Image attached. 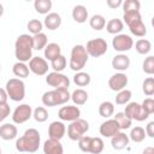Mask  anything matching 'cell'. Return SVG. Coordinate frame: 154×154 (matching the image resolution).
I'll return each instance as SVG.
<instances>
[{
	"label": "cell",
	"instance_id": "cell-1",
	"mask_svg": "<svg viewBox=\"0 0 154 154\" xmlns=\"http://www.w3.org/2000/svg\"><path fill=\"white\" fill-rule=\"evenodd\" d=\"M40 132L36 129H28L24 135L16 141V149L18 152L35 153L40 147Z\"/></svg>",
	"mask_w": 154,
	"mask_h": 154
},
{
	"label": "cell",
	"instance_id": "cell-2",
	"mask_svg": "<svg viewBox=\"0 0 154 154\" xmlns=\"http://www.w3.org/2000/svg\"><path fill=\"white\" fill-rule=\"evenodd\" d=\"M32 36L28 34L19 35L14 42V54L18 61H30L32 58Z\"/></svg>",
	"mask_w": 154,
	"mask_h": 154
},
{
	"label": "cell",
	"instance_id": "cell-3",
	"mask_svg": "<svg viewBox=\"0 0 154 154\" xmlns=\"http://www.w3.org/2000/svg\"><path fill=\"white\" fill-rule=\"evenodd\" d=\"M123 19L129 26L131 34H134L135 36L142 37L147 34V28L142 22V17L140 12H124Z\"/></svg>",
	"mask_w": 154,
	"mask_h": 154
},
{
	"label": "cell",
	"instance_id": "cell-4",
	"mask_svg": "<svg viewBox=\"0 0 154 154\" xmlns=\"http://www.w3.org/2000/svg\"><path fill=\"white\" fill-rule=\"evenodd\" d=\"M71 99V94L69 93L67 89H54L46 91L42 95V103L48 107L53 106H59L66 103Z\"/></svg>",
	"mask_w": 154,
	"mask_h": 154
},
{
	"label": "cell",
	"instance_id": "cell-5",
	"mask_svg": "<svg viewBox=\"0 0 154 154\" xmlns=\"http://www.w3.org/2000/svg\"><path fill=\"white\" fill-rule=\"evenodd\" d=\"M88 53L85 51V47L82 45H76L73 46L72 51H71V58H70V69L78 72L81 71L87 61H88Z\"/></svg>",
	"mask_w": 154,
	"mask_h": 154
},
{
	"label": "cell",
	"instance_id": "cell-6",
	"mask_svg": "<svg viewBox=\"0 0 154 154\" xmlns=\"http://www.w3.org/2000/svg\"><path fill=\"white\" fill-rule=\"evenodd\" d=\"M7 96L12 101H22L25 96V84L19 78H11L6 83Z\"/></svg>",
	"mask_w": 154,
	"mask_h": 154
},
{
	"label": "cell",
	"instance_id": "cell-7",
	"mask_svg": "<svg viewBox=\"0 0 154 154\" xmlns=\"http://www.w3.org/2000/svg\"><path fill=\"white\" fill-rule=\"evenodd\" d=\"M88 130H89V123L84 119L78 118L77 120L71 122V124L69 125L67 136L72 141H78L79 138H82L87 134Z\"/></svg>",
	"mask_w": 154,
	"mask_h": 154
},
{
	"label": "cell",
	"instance_id": "cell-8",
	"mask_svg": "<svg viewBox=\"0 0 154 154\" xmlns=\"http://www.w3.org/2000/svg\"><path fill=\"white\" fill-rule=\"evenodd\" d=\"M107 48H108V46H107L106 40L101 38V37L89 40L87 42V46H85V51H87L88 55H90L93 58H97V57L103 55L107 52Z\"/></svg>",
	"mask_w": 154,
	"mask_h": 154
},
{
	"label": "cell",
	"instance_id": "cell-9",
	"mask_svg": "<svg viewBox=\"0 0 154 154\" xmlns=\"http://www.w3.org/2000/svg\"><path fill=\"white\" fill-rule=\"evenodd\" d=\"M46 83L54 89H67L70 87V79L61 72H51L46 77Z\"/></svg>",
	"mask_w": 154,
	"mask_h": 154
},
{
	"label": "cell",
	"instance_id": "cell-10",
	"mask_svg": "<svg viewBox=\"0 0 154 154\" xmlns=\"http://www.w3.org/2000/svg\"><path fill=\"white\" fill-rule=\"evenodd\" d=\"M124 113L131 120H137V122H143V120H146L149 117V114L137 102H130V103H128V106L125 107Z\"/></svg>",
	"mask_w": 154,
	"mask_h": 154
},
{
	"label": "cell",
	"instance_id": "cell-11",
	"mask_svg": "<svg viewBox=\"0 0 154 154\" xmlns=\"http://www.w3.org/2000/svg\"><path fill=\"white\" fill-rule=\"evenodd\" d=\"M31 116H32V108H31V106H29L26 103H23V105L17 106L16 109L13 111L12 120L16 124H23L26 120H29L31 118Z\"/></svg>",
	"mask_w": 154,
	"mask_h": 154
},
{
	"label": "cell",
	"instance_id": "cell-12",
	"mask_svg": "<svg viewBox=\"0 0 154 154\" xmlns=\"http://www.w3.org/2000/svg\"><path fill=\"white\" fill-rule=\"evenodd\" d=\"M112 46H113L114 51H117V52H126L132 48L134 41L126 34H118L112 40Z\"/></svg>",
	"mask_w": 154,
	"mask_h": 154
},
{
	"label": "cell",
	"instance_id": "cell-13",
	"mask_svg": "<svg viewBox=\"0 0 154 154\" xmlns=\"http://www.w3.org/2000/svg\"><path fill=\"white\" fill-rule=\"evenodd\" d=\"M29 70L37 76H45L48 72V63L41 57H32L29 61Z\"/></svg>",
	"mask_w": 154,
	"mask_h": 154
},
{
	"label": "cell",
	"instance_id": "cell-14",
	"mask_svg": "<svg viewBox=\"0 0 154 154\" xmlns=\"http://www.w3.org/2000/svg\"><path fill=\"white\" fill-rule=\"evenodd\" d=\"M79 116H81V109L77 106H63L58 112V117L65 122L77 120Z\"/></svg>",
	"mask_w": 154,
	"mask_h": 154
},
{
	"label": "cell",
	"instance_id": "cell-15",
	"mask_svg": "<svg viewBox=\"0 0 154 154\" xmlns=\"http://www.w3.org/2000/svg\"><path fill=\"white\" fill-rule=\"evenodd\" d=\"M128 84V76L123 72L114 73L108 79V87L113 91H120L123 90Z\"/></svg>",
	"mask_w": 154,
	"mask_h": 154
},
{
	"label": "cell",
	"instance_id": "cell-16",
	"mask_svg": "<svg viewBox=\"0 0 154 154\" xmlns=\"http://www.w3.org/2000/svg\"><path fill=\"white\" fill-rule=\"evenodd\" d=\"M99 131L103 137H113L114 135L120 132V128L114 119H107L100 125Z\"/></svg>",
	"mask_w": 154,
	"mask_h": 154
},
{
	"label": "cell",
	"instance_id": "cell-17",
	"mask_svg": "<svg viewBox=\"0 0 154 154\" xmlns=\"http://www.w3.org/2000/svg\"><path fill=\"white\" fill-rule=\"evenodd\" d=\"M66 132V128L64 125L63 122H52L51 125L48 126V135H49V138H53V140H58L60 141Z\"/></svg>",
	"mask_w": 154,
	"mask_h": 154
},
{
	"label": "cell",
	"instance_id": "cell-18",
	"mask_svg": "<svg viewBox=\"0 0 154 154\" xmlns=\"http://www.w3.org/2000/svg\"><path fill=\"white\" fill-rule=\"evenodd\" d=\"M43 153L45 154H64V148L60 141L48 138L43 143Z\"/></svg>",
	"mask_w": 154,
	"mask_h": 154
},
{
	"label": "cell",
	"instance_id": "cell-19",
	"mask_svg": "<svg viewBox=\"0 0 154 154\" xmlns=\"http://www.w3.org/2000/svg\"><path fill=\"white\" fill-rule=\"evenodd\" d=\"M130 66V58L125 54H118L112 59V67L118 71H125Z\"/></svg>",
	"mask_w": 154,
	"mask_h": 154
},
{
	"label": "cell",
	"instance_id": "cell-20",
	"mask_svg": "<svg viewBox=\"0 0 154 154\" xmlns=\"http://www.w3.org/2000/svg\"><path fill=\"white\" fill-rule=\"evenodd\" d=\"M17 134H18V130H17V126L13 125V124H10V123H6L4 125L0 126V137L5 141H10V140H13L17 137Z\"/></svg>",
	"mask_w": 154,
	"mask_h": 154
},
{
	"label": "cell",
	"instance_id": "cell-21",
	"mask_svg": "<svg viewBox=\"0 0 154 154\" xmlns=\"http://www.w3.org/2000/svg\"><path fill=\"white\" fill-rule=\"evenodd\" d=\"M45 26L49 30H55L61 25V17L59 13L57 12H51L46 16L45 22H43Z\"/></svg>",
	"mask_w": 154,
	"mask_h": 154
},
{
	"label": "cell",
	"instance_id": "cell-22",
	"mask_svg": "<svg viewBox=\"0 0 154 154\" xmlns=\"http://www.w3.org/2000/svg\"><path fill=\"white\" fill-rule=\"evenodd\" d=\"M129 141H130L129 140V136L125 135L124 132H118L117 135H114L113 137H111V144L117 150L124 149L129 144Z\"/></svg>",
	"mask_w": 154,
	"mask_h": 154
},
{
	"label": "cell",
	"instance_id": "cell-23",
	"mask_svg": "<svg viewBox=\"0 0 154 154\" xmlns=\"http://www.w3.org/2000/svg\"><path fill=\"white\" fill-rule=\"evenodd\" d=\"M59 55H61V48H60V46L58 43H54V42L47 43V46L45 47V58L47 60H51L52 61L53 59H55Z\"/></svg>",
	"mask_w": 154,
	"mask_h": 154
},
{
	"label": "cell",
	"instance_id": "cell-24",
	"mask_svg": "<svg viewBox=\"0 0 154 154\" xmlns=\"http://www.w3.org/2000/svg\"><path fill=\"white\" fill-rule=\"evenodd\" d=\"M72 18L77 23H84L88 19V11L83 5H76L72 10Z\"/></svg>",
	"mask_w": 154,
	"mask_h": 154
},
{
	"label": "cell",
	"instance_id": "cell-25",
	"mask_svg": "<svg viewBox=\"0 0 154 154\" xmlns=\"http://www.w3.org/2000/svg\"><path fill=\"white\" fill-rule=\"evenodd\" d=\"M123 28H124L123 20L119 19V18H112L106 24V30L109 34H114V35H118L123 30Z\"/></svg>",
	"mask_w": 154,
	"mask_h": 154
},
{
	"label": "cell",
	"instance_id": "cell-26",
	"mask_svg": "<svg viewBox=\"0 0 154 154\" xmlns=\"http://www.w3.org/2000/svg\"><path fill=\"white\" fill-rule=\"evenodd\" d=\"M71 100L73 101L75 105L82 106L88 101V93L84 89H76L71 94Z\"/></svg>",
	"mask_w": 154,
	"mask_h": 154
},
{
	"label": "cell",
	"instance_id": "cell-27",
	"mask_svg": "<svg viewBox=\"0 0 154 154\" xmlns=\"http://www.w3.org/2000/svg\"><path fill=\"white\" fill-rule=\"evenodd\" d=\"M113 119L118 123L120 130H126V129H129V128L131 126V122H132V120H131L124 112H118V113H116V116H114Z\"/></svg>",
	"mask_w": 154,
	"mask_h": 154
},
{
	"label": "cell",
	"instance_id": "cell-28",
	"mask_svg": "<svg viewBox=\"0 0 154 154\" xmlns=\"http://www.w3.org/2000/svg\"><path fill=\"white\" fill-rule=\"evenodd\" d=\"M47 46V36L43 32L36 34L32 36V48L36 51H41L45 49V47Z\"/></svg>",
	"mask_w": 154,
	"mask_h": 154
},
{
	"label": "cell",
	"instance_id": "cell-29",
	"mask_svg": "<svg viewBox=\"0 0 154 154\" xmlns=\"http://www.w3.org/2000/svg\"><path fill=\"white\" fill-rule=\"evenodd\" d=\"M12 71H13L14 76L19 77V79H20V78H25V77H28V76H29V71H30V70H29V67L25 65V63L17 61V63L13 65Z\"/></svg>",
	"mask_w": 154,
	"mask_h": 154
},
{
	"label": "cell",
	"instance_id": "cell-30",
	"mask_svg": "<svg viewBox=\"0 0 154 154\" xmlns=\"http://www.w3.org/2000/svg\"><path fill=\"white\" fill-rule=\"evenodd\" d=\"M114 113V106L111 101H103L99 106V114L103 118H109Z\"/></svg>",
	"mask_w": 154,
	"mask_h": 154
},
{
	"label": "cell",
	"instance_id": "cell-31",
	"mask_svg": "<svg viewBox=\"0 0 154 154\" xmlns=\"http://www.w3.org/2000/svg\"><path fill=\"white\" fill-rule=\"evenodd\" d=\"M135 48H136L137 53L144 55V54H148V53L150 52V49H152V43H150V41L147 40V38H140V40L136 41Z\"/></svg>",
	"mask_w": 154,
	"mask_h": 154
},
{
	"label": "cell",
	"instance_id": "cell-32",
	"mask_svg": "<svg viewBox=\"0 0 154 154\" xmlns=\"http://www.w3.org/2000/svg\"><path fill=\"white\" fill-rule=\"evenodd\" d=\"M89 25L94 29V30H102L106 25V19L101 14H94L90 19H89Z\"/></svg>",
	"mask_w": 154,
	"mask_h": 154
},
{
	"label": "cell",
	"instance_id": "cell-33",
	"mask_svg": "<svg viewBox=\"0 0 154 154\" xmlns=\"http://www.w3.org/2000/svg\"><path fill=\"white\" fill-rule=\"evenodd\" d=\"M34 7H35V10H36L38 13L46 14V13H48L49 10L52 8V1H51V0H35Z\"/></svg>",
	"mask_w": 154,
	"mask_h": 154
},
{
	"label": "cell",
	"instance_id": "cell-34",
	"mask_svg": "<svg viewBox=\"0 0 154 154\" xmlns=\"http://www.w3.org/2000/svg\"><path fill=\"white\" fill-rule=\"evenodd\" d=\"M73 82L78 87H85L90 83V76L89 73L87 72H83V71H78L76 72V75L73 76Z\"/></svg>",
	"mask_w": 154,
	"mask_h": 154
},
{
	"label": "cell",
	"instance_id": "cell-35",
	"mask_svg": "<svg viewBox=\"0 0 154 154\" xmlns=\"http://www.w3.org/2000/svg\"><path fill=\"white\" fill-rule=\"evenodd\" d=\"M144 138H146V131L143 128L135 126L134 129H131L130 135H129V140H131L134 142H142Z\"/></svg>",
	"mask_w": 154,
	"mask_h": 154
},
{
	"label": "cell",
	"instance_id": "cell-36",
	"mask_svg": "<svg viewBox=\"0 0 154 154\" xmlns=\"http://www.w3.org/2000/svg\"><path fill=\"white\" fill-rule=\"evenodd\" d=\"M103 141L101 137H91L90 141V148H89V153L91 154H100L103 150Z\"/></svg>",
	"mask_w": 154,
	"mask_h": 154
},
{
	"label": "cell",
	"instance_id": "cell-37",
	"mask_svg": "<svg viewBox=\"0 0 154 154\" xmlns=\"http://www.w3.org/2000/svg\"><path fill=\"white\" fill-rule=\"evenodd\" d=\"M51 65L54 72H61L66 67V58L64 55H59L51 61Z\"/></svg>",
	"mask_w": 154,
	"mask_h": 154
},
{
	"label": "cell",
	"instance_id": "cell-38",
	"mask_svg": "<svg viewBox=\"0 0 154 154\" xmlns=\"http://www.w3.org/2000/svg\"><path fill=\"white\" fill-rule=\"evenodd\" d=\"M131 91L128 90V89H123L120 91H118L117 96H116V103L117 105H125L130 101L131 99Z\"/></svg>",
	"mask_w": 154,
	"mask_h": 154
},
{
	"label": "cell",
	"instance_id": "cell-39",
	"mask_svg": "<svg viewBox=\"0 0 154 154\" xmlns=\"http://www.w3.org/2000/svg\"><path fill=\"white\" fill-rule=\"evenodd\" d=\"M32 117H34V119L36 120V122H38V123H43V122H46L47 119H48V112H47V109L45 108V107H36L35 109H34V112H32Z\"/></svg>",
	"mask_w": 154,
	"mask_h": 154
},
{
	"label": "cell",
	"instance_id": "cell-40",
	"mask_svg": "<svg viewBox=\"0 0 154 154\" xmlns=\"http://www.w3.org/2000/svg\"><path fill=\"white\" fill-rule=\"evenodd\" d=\"M124 12H140L141 4L138 0H126L122 4Z\"/></svg>",
	"mask_w": 154,
	"mask_h": 154
},
{
	"label": "cell",
	"instance_id": "cell-41",
	"mask_svg": "<svg viewBox=\"0 0 154 154\" xmlns=\"http://www.w3.org/2000/svg\"><path fill=\"white\" fill-rule=\"evenodd\" d=\"M28 30L31 32V34H34V35H36V34H40V32H42V26H43V24L38 20V19H31V20H29L28 22Z\"/></svg>",
	"mask_w": 154,
	"mask_h": 154
},
{
	"label": "cell",
	"instance_id": "cell-42",
	"mask_svg": "<svg viewBox=\"0 0 154 154\" xmlns=\"http://www.w3.org/2000/svg\"><path fill=\"white\" fill-rule=\"evenodd\" d=\"M142 89H143V93L147 95V96H152L154 94V78L153 77H148L143 81V84H142Z\"/></svg>",
	"mask_w": 154,
	"mask_h": 154
},
{
	"label": "cell",
	"instance_id": "cell-43",
	"mask_svg": "<svg viewBox=\"0 0 154 154\" xmlns=\"http://www.w3.org/2000/svg\"><path fill=\"white\" fill-rule=\"evenodd\" d=\"M142 69L147 75H153L154 73V57L153 55H149L144 59Z\"/></svg>",
	"mask_w": 154,
	"mask_h": 154
},
{
	"label": "cell",
	"instance_id": "cell-44",
	"mask_svg": "<svg viewBox=\"0 0 154 154\" xmlns=\"http://www.w3.org/2000/svg\"><path fill=\"white\" fill-rule=\"evenodd\" d=\"M90 141H91V137L90 136H83L82 138L78 140V147L82 152L84 153H89V148H90Z\"/></svg>",
	"mask_w": 154,
	"mask_h": 154
},
{
	"label": "cell",
	"instance_id": "cell-45",
	"mask_svg": "<svg viewBox=\"0 0 154 154\" xmlns=\"http://www.w3.org/2000/svg\"><path fill=\"white\" fill-rule=\"evenodd\" d=\"M141 106H142V108H143L149 116L154 112V100H153L152 97H147V99H144Z\"/></svg>",
	"mask_w": 154,
	"mask_h": 154
},
{
	"label": "cell",
	"instance_id": "cell-46",
	"mask_svg": "<svg viewBox=\"0 0 154 154\" xmlns=\"http://www.w3.org/2000/svg\"><path fill=\"white\" fill-rule=\"evenodd\" d=\"M10 112H11V109H10L8 103L0 105V122L5 120V119H6V118L10 116Z\"/></svg>",
	"mask_w": 154,
	"mask_h": 154
},
{
	"label": "cell",
	"instance_id": "cell-47",
	"mask_svg": "<svg viewBox=\"0 0 154 154\" xmlns=\"http://www.w3.org/2000/svg\"><path fill=\"white\" fill-rule=\"evenodd\" d=\"M144 131H146V135H148L149 137L153 138L154 137V122H149Z\"/></svg>",
	"mask_w": 154,
	"mask_h": 154
},
{
	"label": "cell",
	"instance_id": "cell-48",
	"mask_svg": "<svg viewBox=\"0 0 154 154\" xmlns=\"http://www.w3.org/2000/svg\"><path fill=\"white\" fill-rule=\"evenodd\" d=\"M106 4H107V6L109 8H117L123 4V1L122 0H107Z\"/></svg>",
	"mask_w": 154,
	"mask_h": 154
},
{
	"label": "cell",
	"instance_id": "cell-49",
	"mask_svg": "<svg viewBox=\"0 0 154 154\" xmlns=\"http://www.w3.org/2000/svg\"><path fill=\"white\" fill-rule=\"evenodd\" d=\"M7 93L5 89L0 88V105H4V103H7Z\"/></svg>",
	"mask_w": 154,
	"mask_h": 154
},
{
	"label": "cell",
	"instance_id": "cell-50",
	"mask_svg": "<svg viewBox=\"0 0 154 154\" xmlns=\"http://www.w3.org/2000/svg\"><path fill=\"white\" fill-rule=\"evenodd\" d=\"M143 154H154V148H153V147H147V148H144Z\"/></svg>",
	"mask_w": 154,
	"mask_h": 154
},
{
	"label": "cell",
	"instance_id": "cell-51",
	"mask_svg": "<svg viewBox=\"0 0 154 154\" xmlns=\"http://www.w3.org/2000/svg\"><path fill=\"white\" fill-rule=\"evenodd\" d=\"M2 13H4V6L0 4V17L2 16Z\"/></svg>",
	"mask_w": 154,
	"mask_h": 154
},
{
	"label": "cell",
	"instance_id": "cell-52",
	"mask_svg": "<svg viewBox=\"0 0 154 154\" xmlns=\"http://www.w3.org/2000/svg\"><path fill=\"white\" fill-rule=\"evenodd\" d=\"M0 154H1V148H0Z\"/></svg>",
	"mask_w": 154,
	"mask_h": 154
},
{
	"label": "cell",
	"instance_id": "cell-53",
	"mask_svg": "<svg viewBox=\"0 0 154 154\" xmlns=\"http://www.w3.org/2000/svg\"><path fill=\"white\" fill-rule=\"evenodd\" d=\"M0 71H1V66H0Z\"/></svg>",
	"mask_w": 154,
	"mask_h": 154
}]
</instances>
